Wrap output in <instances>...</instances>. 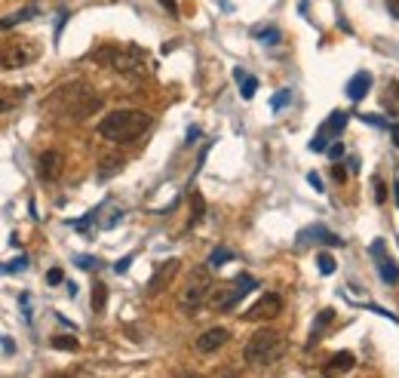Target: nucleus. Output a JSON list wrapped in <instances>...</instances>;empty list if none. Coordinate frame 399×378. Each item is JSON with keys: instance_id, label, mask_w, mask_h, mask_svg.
Masks as SVG:
<instances>
[{"instance_id": "f257e3e1", "label": "nucleus", "mask_w": 399, "mask_h": 378, "mask_svg": "<svg viewBox=\"0 0 399 378\" xmlns=\"http://www.w3.org/2000/svg\"><path fill=\"white\" fill-rule=\"evenodd\" d=\"M92 62H98V65L117 71L120 77H130V80H141V77L151 74V59H148V53L141 46H98L96 53H92Z\"/></svg>"}, {"instance_id": "f03ea898", "label": "nucleus", "mask_w": 399, "mask_h": 378, "mask_svg": "<svg viewBox=\"0 0 399 378\" xmlns=\"http://www.w3.org/2000/svg\"><path fill=\"white\" fill-rule=\"evenodd\" d=\"M148 126H151V114L145 111H130V108L111 111L98 123V135L108 141H117V145H126V141H135L139 135H145Z\"/></svg>"}, {"instance_id": "7ed1b4c3", "label": "nucleus", "mask_w": 399, "mask_h": 378, "mask_svg": "<svg viewBox=\"0 0 399 378\" xmlns=\"http://www.w3.org/2000/svg\"><path fill=\"white\" fill-rule=\"evenodd\" d=\"M283 354H286V338H283L276 329H258L243 347V360L255 369L274 366Z\"/></svg>"}, {"instance_id": "20e7f679", "label": "nucleus", "mask_w": 399, "mask_h": 378, "mask_svg": "<svg viewBox=\"0 0 399 378\" xmlns=\"http://www.w3.org/2000/svg\"><path fill=\"white\" fill-rule=\"evenodd\" d=\"M209 292H212L209 268H194V270L188 274V280H184L181 292H178V311L188 313V317H194V313L206 304Z\"/></svg>"}, {"instance_id": "39448f33", "label": "nucleus", "mask_w": 399, "mask_h": 378, "mask_svg": "<svg viewBox=\"0 0 399 378\" xmlns=\"http://www.w3.org/2000/svg\"><path fill=\"white\" fill-rule=\"evenodd\" d=\"M55 98H59V102L65 105V111L71 114V117H77V120L89 117V114H96L98 108H102V98H98L87 83H71V87L59 89V96H55Z\"/></svg>"}, {"instance_id": "423d86ee", "label": "nucleus", "mask_w": 399, "mask_h": 378, "mask_svg": "<svg viewBox=\"0 0 399 378\" xmlns=\"http://www.w3.org/2000/svg\"><path fill=\"white\" fill-rule=\"evenodd\" d=\"M40 59V46L34 40H25V37H12V40H3L0 44V68L3 71H19V68H28L31 62Z\"/></svg>"}, {"instance_id": "0eeeda50", "label": "nucleus", "mask_w": 399, "mask_h": 378, "mask_svg": "<svg viewBox=\"0 0 399 378\" xmlns=\"http://www.w3.org/2000/svg\"><path fill=\"white\" fill-rule=\"evenodd\" d=\"M255 286H258V283H255V277H249V274H240L237 280H233V283H231V286H227V289H218L215 295H212V292H209L212 298H206V302H209V304H212V308H215V311H231L233 304H237L240 298L246 295V292H252Z\"/></svg>"}, {"instance_id": "6e6552de", "label": "nucleus", "mask_w": 399, "mask_h": 378, "mask_svg": "<svg viewBox=\"0 0 399 378\" xmlns=\"http://www.w3.org/2000/svg\"><path fill=\"white\" fill-rule=\"evenodd\" d=\"M280 313H283V298L276 295V292H267V295H261L243 317L252 320V323H258V320H274V317H280Z\"/></svg>"}, {"instance_id": "1a4fd4ad", "label": "nucleus", "mask_w": 399, "mask_h": 378, "mask_svg": "<svg viewBox=\"0 0 399 378\" xmlns=\"http://www.w3.org/2000/svg\"><path fill=\"white\" fill-rule=\"evenodd\" d=\"M227 341H231V329H224V326H212V329H206V332L197 335L194 347H197L200 354H215L218 347L227 345Z\"/></svg>"}, {"instance_id": "9d476101", "label": "nucleus", "mask_w": 399, "mask_h": 378, "mask_svg": "<svg viewBox=\"0 0 399 378\" xmlns=\"http://www.w3.org/2000/svg\"><path fill=\"white\" fill-rule=\"evenodd\" d=\"M347 126V114L344 111H335L329 120H326V126L319 130L317 135H313V141H310V151H326L329 148V141H326V135H338L341 130Z\"/></svg>"}, {"instance_id": "9b49d317", "label": "nucleus", "mask_w": 399, "mask_h": 378, "mask_svg": "<svg viewBox=\"0 0 399 378\" xmlns=\"http://www.w3.org/2000/svg\"><path fill=\"white\" fill-rule=\"evenodd\" d=\"M178 265H181V261H178V259L163 261V265L157 268V274L151 277V283H148V292H151V295H157V292H163V289H166L169 283H172V277L178 274Z\"/></svg>"}, {"instance_id": "f8f14e48", "label": "nucleus", "mask_w": 399, "mask_h": 378, "mask_svg": "<svg viewBox=\"0 0 399 378\" xmlns=\"http://www.w3.org/2000/svg\"><path fill=\"white\" fill-rule=\"evenodd\" d=\"M372 255L378 259V274H381V280L384 283H399V268H396L393 259H387V255H384V243H381V240L372 246Z\"/></svg>"}, {"instance_id": "ddd939ff", "label": "nucleus", "mask_w": 399, "mask_h": 378, "mask_svg": "<svg viewBox=\"0 0 399 378\" xmlns=\"http://www.w3.org/2000/svg\"><path fill=\"white\" fill-rule=\"evenodd\" d=\"M37 173H40V178L53 182V178L62 173V154L59 151H44L40 160H37Z\"/></svg>"}, {"instance_id": "4468645a", "label": "nucleus", "mask_w": 399, "mask_h": 378, "mask_svg": "<svg viewBox=\"0 0 399 378\" xmlns=\"http://www.w3.org/2000/svg\"><path fill=\"white\" fill-rule=\"evenodd\" d=\"M369 87H372V74H369V71H360V74H353L351 83H347V96H351L353 102H360V98L369 92Z\"/></svg>"}, {"instance_id": "2eb2a0df", "label": "nucleus", "mask_w": 399, "mask_h": 378, "mask_svg": "<svg viewBox=\"0 0 399 378\" xmlns=\"http://www.w3.org/2000/svg\"><path fill=\"white\" fill-rule=\"evenodd\" d=\"M22 102H25V89H10V87H0V114H10V111H16Z\"/></svg>"}, {"instance_id": "dca6fc26", "label": "nucleus", "mask_w": 399, "mask_h": 378, "mask_svg": "<svg viewBox=\"0 0 399 378\" xmlns=\"http://www.w3.org/2000/svg\"><path fill=\"white\" fill-rule=\"evenodd\" d=\"M353 363H356V356L351 351H341V354H335L332 360H329V366H326V372L335 375V372H351L353 369Z\"/></svg>"}, {"instance_id": "f3484780", "label": "nucleus", "mask_w": 399, "mask_h": 378, "mask_svg": "<svg viewBox=\"0 0 399 378\" xmlns=\"http://www.w3.org/2000/svg\"><path fill=\"white\" fill-rule=\"evenodd\" d=\"M31 16H37V6H25V10H19V12H12V16L0 19V31H3V28H12V25H22Z\"/></svg>"}, {"instance_id": "a211bd4d", "label": "nucleus", "mask_w": 399, "mask_h": 378, "mask_svg": "<svg viewBox=\"0 0 399 378\" xmlns=\"http://www.w3.org/2000/svg\"><path fill=\"white\" fill-rule=\"evenodd\" d=\"M233 77L240 80V92H243V98H252L255 89H258V80H255V77H249V74H243V71H233Z\"/></svg>"}, {"instance_id": "6ab92c4d", "label": "nucleus", "mask_w": 399, "mask_h": 378, "mask_svg": "<svg viewBox=\"0 0 399 378\" xmlns=\"http://www.w3.org/2000/svg\"><path fill=\"white\" fill-rule=\"evenodd\" d=\"M49 345L55 347V351H80V341L77 338H71V335H55Z\"/></svg>"}, {"instance_id": "aec40b11", "label": "nucleus", "mask_w": 399, "mask_h": 378, "mask_svg": "<svg viewBox=\"0 0 399 378\" xmlns=\"http://www.w3.org/2000/svg\"><path fill=\"white\" fill-rule=\"evenodd\" d=\"M332 317H335V311H323V313H319V320H317V323H313V335H310V345H317V341H319V332H323L326 326L332 323Z\"/></svg>"}, {"instance_id": "412c9836", "label": "nucleus", "mask_w": 399, "mask_h": 378, "mask_svg": "<svg viewBox=\"0 0 399 378\" xmlns=\"http://www.w3.org/2000/svg\"><path fill=\"white\" fill-rule=\"evenodd\" d=\"M105 298H108V289H105V283H96V286H92V308H96V311H105Z\"/></svg>"}, {"instance_id": "4be33fe9", "label": "nucleus", "mask_w": 399, "mask_h": 378, "mask_svg": "<svg viewBox=\"0 0 399 378\" xmlns=\"http://www.w3.org/2000/svg\"><path fill=\"white\" fill-rule=\"evenodd\" d=\"M317 265H319V274H326V277L335 274V259H332L329 252H319L317 255Z\"/></svg>"}, {"instance_id": "5701e85b", "label": "nucleus", "mask_w": 399, "mask_h": 378, "mask_svg": "<svg viewBox=\"0 0 399 378\" xmlns=\"http://www.w3.org/2000/svg\"><path fill=\"white\" fill-rule=\"evenodd\" d=\"M190 212H194V216H190V222H200V218H203V212H206V203H203V197H200V194H194V197H190Z\"/></svg>"}, {"instance_id": "b1692460", "label": "nucleus", "mask_w": 399, "mask_h": 378, "mask_svg": "<svg viewBox=\"0 0 399 378\" xmlns=\"http://www.w3.org/2000/svg\"><path fill=\"white\" fill-rule=\"evenodd\" d=\"M231 259H233V252H231V249H215V252L209 255V265H212V268H218V265H222V261H231Z\"/></svg>"}, {"instance_id": "393cba45", "label": "nucleus", "mask_w": 399, "mask_h": 378, "mask_svg": "<svg viewBox=\"0 0 399 378\" xmlns=\"http://www.w3.org/2000/svg\"><path fill=\"white\" fill-rule=\"evenodd\" d=\"M387 105H393V111L399 108V83L396 80L387 83Z\"/></svg>"}, {"instance_id": "a878e982", "label": "nucleus", "mask_w": 399, "mask_h": 378, "mask_svg": "<svg viewBox=\"0 0 399 378\" xmlns=\"http://www.w3.org/2000/svg\"><path fill=\"white\" fill-rule=\"evenodd\" d=\"M102 166H105V169H102V178H108L111 173H117V169L123 166V160H120V157H114V160H105Z\"/></svg>"}, {"instance_id": "bb28decb", "label": "nucleus", "mask_w": 399, "mask_h": 378, "mask_svg": "<svg viewBox=\"0 0 399 378\" xmlns=\"http://www.w3.org/2000/svg\"><path fill=\"white\" fill-rule=\"evenodd\" d=\"M255 34H258L265 44H276V40H280V31H276V28H270V31H255Z\"/></svg>"}, {"instance_id": "cd10ccee", "label": "nucleus", "mask_w": 399, "mask_h": 378, "mask_svg": "<svg viewBox=\"0 0 399 378\" xmlns=\"http://www.w3.org/2000/svg\"><path fill=\"white\" fill-rule=\"evenodd\" d=\"M375 200H378V203H384V200H387V188H384V182H381V178H375Z\"/></svg>"}, {"instance_id": "c85d7f7f", "label": "nucleus", "mask_w": 399, "mask_h": 378, "mask_svg": "<svg viewBox=\"0 0 399 378\" xmlns=\"http://www.w3.org/2000/svg\"><path fill=\"white\" fill-rule=\"evenodd\" d=\"M326 151H329L332 160H338V157H344V145H338V141H335V145H329Z\"/></svg>"}, {"instance_id": "c756f323", "label": "nucleus", "mask_w": 399, "mask_h": 378, "mask_svg": "<svg viewBox=\"0 0 399 378\" xmlns=\"http://www.w3.org/2000/svg\"><path fill=\"white\" fill-rule=\"evenodd\" d=\"M132 265V255H126V259H120L117 265H114V270H117V274H126V268Z\"/></svg>"}, {"instance_id": "7c9ffc66", "label": "nucleus", "mask_w": 399, "mask_h": 378, "mask_svg": "<svg viewBox=\"0 0 399 378\" xmlns=\"http://www.w3.org/2000/svg\"><path fill=\"white\" fill-rule=\"evenodd\" d=\"M25 268H28V259H16V261H10V268H6V270H10V274L16 270V274H19V270H25Z\"/></svg>"}, {"instance_id": "2f4dec72", "label": "nucleus", "mask_w": 399, "mask_h": 378, "mask_svg": "<svg viewBox=\"0 0 399 378\" xmlns=\"http://www.w3.org/2000/svg\"><path fill=\"white\" fill-rule=\"evenodd\" d=\"M286 102H289V89H280V96L274 98V108H283Z\"/></svg>"}, {"instance_id": "473e14b6", "label": "nucleus", "mask_w": 399, "mask_h": 378, "mask_svg": "<svg viewBox=\"0 0 399 378\" xmlns=\"http://www.w3.org/2000/svg\"><path fill=\"white\" fill-rule=\"evenodd\" d=\"M46 283H53V286H55V283H62V270H59V268L49 270V274H46Z\"/></svg>"}, {"instance_id": "72a5a7b5", "label": "nucleus", "mask_w": 399, "mask_h": 378, "mask_svg": "<svg viewBox=\"0 0 399 378\" xmlns=\"http://www.w3.org/2000/svg\"><path fill=\"white\" fill-rule=\"evenodd\" d=\"M77 265H80L83 270H87V268H96V259H89V255H80V259H77Z\"/></svg>"}, {"instance_id": "f704fd0d", "label": "nucleus", "mask_w": 399, "mask_h": 378, "mask_svg": "<svg viewBox=\"0 0 399 378\" xmlns=\"http://www.w3.org/2000/svg\"><path fill=\"white\" fill-rule=\"evenodd\" d=\"M384 3H387V10L393 12V19H399V0H384Z\"/></svg>"}, {"instance_id": "c9c22d12", "label": "nucleus", "mask_w": 399, "mask_h": 378, "mask_svg": "<svg viewBox=\"0 0 399 378\" xmlns=\"http://www.w3.org/2000/svg\"><path fill=\"white\" fill-rule=\"evenodd\" d=\"M308 182H310L317 191H323V182H319V175H317V173H310V175H308Z\"/></svg>"}, {"instance_id": "e433bc0d", "label": "nucleus", "mask_w": 399, "mask_h": 378, "mask_svg": "<svg viewBox=\"0 0 399 378\" xmlns=\"http://www.w3.org/2000/svg\"><path fill=\"white\" fill-rule=\"evenodd\" d=\"M332 175H335V182H344V178H347V173H344L341 166H335V169H332Z\"/></svg>"}, {"instance_id": "4c0bfd02", "label": "nucleus", "mask_w": 399, "mask_h": 378, "mask_svg": "<svg viewBox=\"0 0 399 378\" xmlns=\"http://www.w3.org/2000/svg\"><path fill=\"white\" fill-rule=\"evenodd\" d=\"M390 135H393V145L399 148V123H393V126H390Z\"/></svg>"}]
</instances>
